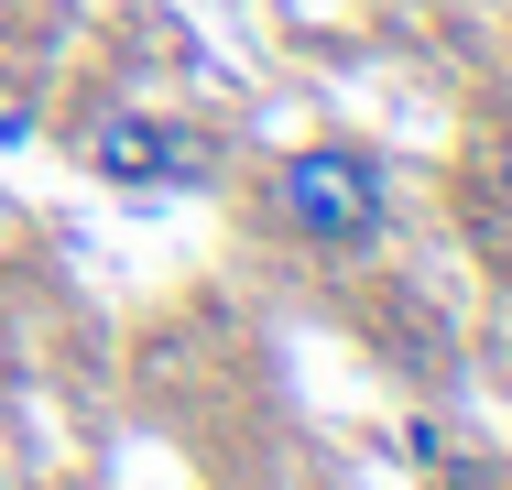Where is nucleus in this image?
Returning <instances> with one entry per match:
<instances>
[{"mask_svg": "<svg viewBox=\"0 0 512 490\" xmlns=\"http://www.w3.org/2000/svg\"><path fill=\"white\" fill-rule=\"evenodd\" d=\"M284 218L306 229V240H327V251H360L371 229H382V175H371V153H295L284 164Z\"/></svg>", "mask_w": 512, "mask_h": 490, "instance_id": "obj_1", "label": "nucleus"}, {"mask_svg": "<svg viewBox=\"0 0 512 490\" xmlns=\"http://www.w3.org/2000/svg\"><path fill=\"white\" fill-rule=\"evenodd\" d=\"M88 164H99L109 186H164V175H197V164L175 153V131H164V120H142V109H120V120H99V131H88Z\"/></svg>", "mask_w": 512, "mask_h": 490, "instance_id": "obj_2", "label": "nucleus"}, {"mask_svg": "<svg viewBox=\"0 0 512 490\" xmlns=\"http://www.w3.org/2000/svg\"><path fill=\"white\" fill-rule=\"evenodd\" d=\"M502 196H512V153H502Z\"/></svg>", "mask_w": 512, "mask_h": 490, "instance_id": "obj_3", "label": "nucleus"}]
</instances>
